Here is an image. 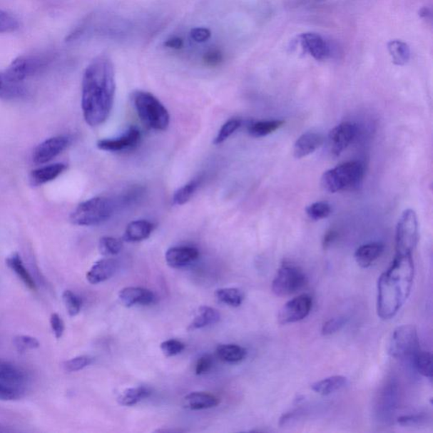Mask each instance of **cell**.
Listing matches in <instances>:
<instances>
[{
	"mask_svg": "<svg viewBox=\"0 0 433 433\" xmlns=\"http://www.w3.org/2000/svg\"><path fill=\"white\" fill-rule=\"evenodd\" d=\"M116 90L113 62L100 56L86 67L82 79L81 108L84 118L91 126H98L111 116Z\"/></svg>",
	"mask_w": 433,
	"mask_h": 433,
	"instance_id": "6da1fadb",
	"label": "cell"
},
{
	"mask_svg": "<svg viewBox=\"0 0 433 433\" xmlns=\"http://www.w3.org/2000/svg\"><path fill=\"white\" fill-rule=\"evenodd\" d=\"M412 255H396L380 276L377 285V314L389 320L398 313L409 297L414 280Z\"/></svg>",
	"mask_w": 433,
	"mask_h": 433,
	"instance_id": "7a4b0ae2",
	"label": "cell"
},
{
	"mask_svg": "<svg viewBox=\"0 0 433 433\" xmlns=\"http://www.w3.org/2000/svg\"><path fill=\"white\" fill-rule=\"evenodd\" d=\"M364 175L365 168L361 162H346L322 175V188L330 193L353 190L362 184Z\"/></svg>",
	"mask_w": 433,
	"mask_h": 433,
	"instance_id": "3957f363",
	"label": "cell"
},
{
	"mask_svg": "<svg viewBox=\"0 0 433 433\" xmlns=\"http://www.w3.org/2000/svg\"><path fill=\"white\" fill-rule=\"evenodd\" d=\"M133 103L141 122L154 131H165L170 125V113L154 95L143 91L133 94Z\"/></svg>",
	"mask_w": 433,
	"mask_h": 433,
	"instance_id": "277c9868",
	"label": "cell"
},
{
	"mask_svg": "<svg viewBox=\"0 0 433 433\" xmlns=\"http://www.w3.org/2000/svg\"><path fill=\"white\" fill-rule=\"evenodd\" d=\"M113 200L98 197L81 203L71 213V221L76 225L94 226L109 220L116 210Z\"/></svg>",
	"mask_w": 433,
	"mask_h": 433,
	"instance_id": "5b68a950",
	"label": "cell"
},
{
	"mask_svg": "<svg viewBox=\"0 0 433 433\" xmlns=\"http://www.w3.org/2000/svg\"><path fill=\"white\" fill-rule=\"evenodd\" d=\"M307 285V277L293 263L285 262L277 270L272 281V290L277 296H289L297 293Z\"/></svg>",
	"mask_w": 433,
	"mask_h": 433,
	"instance_id": "8992f818",
	"label": "cell"
},
{
	"mask_svg": "<svg viewBox=\"0 0 433 433\" xmlns=\"http://www.w3.org/2000/svg\"><path fill=\"white\" fill-rule=\"evenodd\" d=\"M420 350L416 327L402 325L396 328L389 343L391 357L399 360L414 359Z\"/></svg>",
	"mask_w": 433,
	"mask_h": 433,
	"instance_id": "52a82bcc",
	"label": "cell"
},
{
	"mask_svg": "<svg viewBox=\"0 0 433 433\" xmlns=\"http://www.w3.org/2000/svg\"><path fill=\"white\" fill-rule=\"evenodd\" d=\"M396 253L412 255L418 240V220L413 209H407L401 215L396 228Z\"/></svg>",
	"mask_w": 433,
	"mask_h": 433,
	"instance_id": "ba28073f",
	"label": "cell"
},
{
	"mask_svg": "<svg viewBox=\"0 0 433 433\" xmlns=\"http://www.w3.org/2000/svg\"><path fill=\"white\" fill-rule=\"evenodd\" d=\"M49 56L44 54H29L18 57L7 68L4 75L9 80L22 83V81L38 74L48 66Z\"/></svg>",
	"mask_w": 433,
	"mask_h": 433,
	"instance_id": "9c48e42d",
	"label": "cell"
},
{
	"mask_svg": "<svg viewBox=\"0 0 433 433\" xmlns=\"http://www.w3.org/2000/svg\"><path fill=\"white\" fill-rule=\"evenodd\" d=\"M399 402L398 385L394 381L387 382L378 393L376 414L378 420L387 423L393 419Z\"/></svg>",
	"mask_w": 433,
	"mask_h": 433,
	"instance_id": "30bf717a",
	"label": "cell"
},
{
	"mask_svg": "<svg viewBox=\"0 0 433 433\" xmlns=\"http://www.w3.org/2000/svg\"><path fill=\"white\" fill-rule=\"evenodd\" d=\"M312 307V296L307 294L300 295L289 300L280 309L277 320L282 325L302 321L311 312Z\"/></svg>",
	"mask_w": 433,
	"mask_h": 433,
	"instance_id": "8fae6325",
	"label": "cell"
},
{
	"mask_svg": "<svg viewBox=\"0 0 433 433\" xmlns=\"http://www.w3.org/2000/svg\"><path fill=\"white\" fill-rule=\"evenodd\" d=\"M357 133L358 127L352 122H343L335 126L328 136L331 153L339 157L353 143Z\"/></svg>",
	"mask_w": 433,
	"mask_h": 433,
	"instance_id": "7c38bea8",
	"label": "cell"
},
{
	"mask_svg": "<svg viewBox=\"0 0 433 433\" xmlns=\"http://www.w3.org/2000/svg\"><path fill=\"white\" fill-rule=\"evenodd\" d=\"M70 139L67 136H59L49 138L41 143L34 150L33 159L36 164H44L56 158L67 148Z\"/></svg>",
	"mask_w": 433,
	"mask_h": 433,
	"instance_id": "4fadbf2b",
	"label": "cell"
},
{
	"mask_svg": "<svg viewBox=\"0 0 433 433\" xmlns=\"http://www.w3.org/2000/svg\"><path fill=\"white\" fill-rule=\"evenodd\" d=\"M141 139V132L136 127H131L117 138L103 139L98 141V148L107 152H122L136 147Z\"/></svg>",
	"mask_w": 433,
	"mask_h": 433,
	"instance_id": "5bb4252c",
	"label": "cell"
},
{
	"mask_svg": "<svg viewBox=\"0 0 433 433\" xmlns=\"http://www.w3.org/2000/svg\"><path fill=\"white\" fill-rule=\"evenodd\" d=\"M300 46L305 53L317 61H325L330 56V48L321 35L305 33L299 36Z\"/></svg>",
	"mask_w": 433,
	"mask_h": 433,
	"instance_id": "9a60e30c",
	"label": "cell"
},
{
	"mask_svg": "<svg viewBox=\"0 0 433 433\" xmlns=\"http://www.w3.org/2000/svg\"><path fill=\"white\" fill-rule=\"evenodd\" d=\"M199 255L198 249L194 246H175L167 250L165 260L168 266L173 268H181L197 261Z\"/></svg>",
	"mask_w": 433,
	"mask_h": 433,
	"instance_id": "2e32d148",
	"label": "cell"
},
{
	"mask_svg": "<svg viewBox=\"0 0 433 433\" xmlns=\"http://www.w3.org/2000/svg\"><path fill=\"white\" fill-rule=\"evenodd\" d=\"M118 299L126 307L136 305H148L155 302V295L151 290L141 287H126L118 293Z\"/></svg>",
	"mask_w": 433,
	"mask_h": 433,
	"instance_id": "e0dca14e",
	"label": "cell"
},
{
	"mask_svg": "<svg viewBox=\"0 0 433 433\" xmlns=\"http://www.w3.org/2000/svg\"><path fill=\"white\" fill-rule=\"evenodd\" d=\"M118 263L115 259L103 258L99 260L86 273V280L92 285L106 281L117 271Z\"/></svg>",
	"mask_w": 433,
	"mask_h": 433,
	"instance_id": "ac0fdd59",
	"label": "cell"
},
{
	"mask_svg": "<svg viewBox=\"0 0 433 433\" xmlns=\"http://www.w3.org/2000/svg\"><path fill=\"white\" fill-rule=\"evenodd\" d=\"M26 382L25 372L15 365L0 361V384L24 391Z\"/></svg>",
	"mask_w": 433,
	"mask_h": 433,
	"instance_id": "d6986e66",
	"label": "cell"
},
{
	"mask_svg": "<svg viewBox=\"0 0 433 433\" xmlns=\"http://www.w3.org/2000/svg\"><path fill=\"white\" fill-rule=\"evenodd\" d=\"M323 136L316 132H305L296 140L294 145L295 158H303L316 151L323 143Z\"/></svg>",
	"mask_w": 433,
	"mask_h": 433,
	"instance_id": "ffe728a7",
	"label": "cell"
},
{
	"mask_svg": "<svg viewBox=\"0 0 433 433\" xmlns=\"http://www.w3.org/2000/svg\"><path fill=\"white\" fill-rule=\"evenodd\" d=\"M384 245L380 243H372L360 246L355 253V259L360 267L367 268L381 257Z\"/></svg>",
	"mask_w": 433,
	"mask_h": 433,
	"instance_id": "44dd1931",
	"label": "cell"
},
{
	"mask_svg": "<svg viewBox=\"0 0 433 433\" xmlns=\"http://www.w3.org/2000/svg\"><path fill=\"white\" fill-rule=\"evenodd\" d=\"M220 400L211 394L204 392H193L185 396L182 401L184 408L191 410L210 409L217 407Z\"/></svg>",
	"mask_w": 433,
	"mask_h": 433,
	"instance_id": "7402d4cb",
	"label": "cell"
},
{
	"mask_svg": "<svg viewBox=\"0 0 433 433\" xmlns=\"http://www.w3.org/2000/svg\"><path fill=\"white\" fill-rule=\"evenodd\" d=\"M66 164L54 163L51 165L36 168L31 173L30 183L33 186L46 184L49 181L56 180L66 170Z\"/></svg>",
	"mask_w": 433,
	"mask_h": 433,
	"instance_id": "603a6c76",
	"label": "cell"
},
{
	"mask_svg": "<svg viewBox=\"0 0 433 433\" xmlns=\"http://www.w3.org/2000/svg\"><path fill=\"white\" fill-rule=\"evenodd\" d=\"M153 229V223L148 220L132 221L127 225L123 240L126 243H139L149 238Z\"/></svg>",
	"mask_w": 433,
	"mask_h": 433,
	"instance_id": "cb8c5ba5",
	"label": "cell"
},
{
	"mask_svg": "<svg viewBox=\"0 0 433 433\" xmlns=\"http://www.w3.org/2000/svg\"><path fill=\"white\" fill-rule=\"evenodd\" d=\"M7 266L16 273L18 277L31 290L36 291V285L33 276L24 265V262L18 253H14L6 260Z\"/></svg>",
	"mask_w": 433,
	"mask_h": 433,
	"instance_id": "d4e9b609",
	"label": "cell"
},
{
	"mask_svg": "<svg viewBox=\"0 0 433 433\" xmlns=\"http://www.w3.org/2000/svg\"><path fill=\"white\" fill-rule=\"evenodd\" d=\"M347 384V377L344 376H332L314 382L312 384V389L317 394L325 396L343 389Z\"/></svg>",
	"mask_w": 433,
	"mask_h": 433,
	"instance_id": "484cf974",
	"label": "cell"
},
{
	"mask_svg": "<svg viewBox=\"0 0 433 433\" xmlns=\"http://www.w3.org/2000/svg\"><path fill=\"white\" fill-rule=\"evenodd\" d=\"M220 314L218 310L209 307H200L198 315L189 326V330H199L205 327L216 325L220 321Z\"/></svg>",
	"mask_w": 433,
	"mask_h": 433,
	"instance_id": "4316f807",
	"label": "cell"
},
{
	"mask_svg": "<svg viewBox=\"0 0 433 433\" xmlns=\"http://www.w3.org/2000/svg\"><path fill=\"white\" fill-rule=\"evenodd\" d=\"M216 353L221 361L227 363L243 362L248 355V352L243 346L234 344L218 345Z\"/></svg>",
	"mask_w": 433,
	"mask_h": 433,
	"instance_id": "83f0119b",
	"label": "cell"
},
{
	"mask_svg": "<svg viewBox=\"0 0 433 433\" xmlns=\"http://www.w3.org/2000/svg\"><path fill=\"white\" fill-rule=\"evenodd\" d=\"M285 125L281 120L262 121L253 123L248 127V133L253 138H261L273 133Z\"/></svg>",
	"mask_w": 433,
	"mask_h": 433,
	"instance_id": "f1b7e54d",
	"label": "cell"
},
{
	"mask_svg": "<svg viewBox=\"0 0 433 433\" xmlns=\"http://www.w3.org/2000/svg\"><path fill=\"white\" fill-rule=\"evenodd\" d=\"M25 93L22 83L9 80L4 73H0V98L14 99L21 98Z\"/></svg>",
	"mask_w": 433,
	"mask_h": 433,
	"instance_id": "f546056e",
	"label": "cell"
},
{
	"mask_svg": "<svg viewBox=\"0 0 433 433\" xmlns=\"http://www.w3.org/2000/svg\"><path fill=\"white\" fill-rule=\"evenodd\" d=\"M152 392L146 387H136L127 389L118 398V403L124 407H132L141 402V400L148 399Z\"/></svg>",
	"mask_w": 433,
	"mask_h": 433,
	"instance_id": "4dcf8cb0",
	"label": "cell"
},
{
	"mask_svg": "<svg viewBox=\"0 0 433 433\" xmlns=\"http://www.w3.org/2000/svg\"><path fill=\"white\" fill-rule=\"evenodd\" d=\"M387 49L393 62L397 66H404L410 58V49L409 45L400 40L390 41L387 44Z\"/></svg>",
	"mask_w": 433,
	"mask_h": 433,
	"instance_id": "1f68e13d",
	"label": "cell"
},
{
	"mask_svg": "<svg viewBox=\"0 0 433 433\" xmlns=\"http://www.w3.org/2000/svg\"><path fill=\"white\" fill-rule=\"evenodd\" d=\"M216 297L221 303L232 307H238L243 304L245 295L237 288H223L216 291Z\"/></svg>",
	"mask_w": 433,
	"mask_h": 433,
	"instance_id": "d6a6232c",
	"label": "cell"
},
{
	"mask_svg": "<svg viewBox=\"0 0 433 433\" xmlns=\"http://www.w3.org/2000/svg\"><path fill=\"white\" fill-rule=\"evenodd\" d=\"M200 181H202V179L197 178V179L190 180L189 183L178 189L174 194V197H173V203L175 205H178V206H181V205L188 203L191 198L193 197L195 191L198 190Z\"/></svg>",
	"mask_w": 433,
	"mask_h": 433,
	"instance_id": "836d02e7",
	"label": "cell"
},
{
	"mask_svg": "<svg viewBox=\"0 0 433 433\" xmlns=\"http://www.w3.org/2000/svg\"><path fill=\"white\" fill-rule=\"evenodd\" d=\"M100 253L106 257L116 256L123 249V243L115 237L106 236L100 239L98 243Z\"/></svg>",
	"mask_w": 433,
	"mask_h": 433,
	"instance_id": "e575fe53",
	"label": "cell"
},
{
	"mask_svg": "<svg viewBox=\"0 0 433 433\" xmlns=\"http://www.w3.org/2000/svg\"><path fill=\"white\" fill-rule=\"evenodd\" d=\"M305 213H307L310 220L314 221L322 220L331 215L332 207L330 203L326 202H317L309 205L305 209Z\"/></svg>",
	"mask_w": 433,
	"mask_h": 433,
	"instance_id": "d590c367",
	"label": "cell"
},
{
	"mask_svg": "<svg viewBox=\"0 0 433 433\" xmlns=\"http://www.w3.org/2000/svg\"><path fill=\"white\" fill-rule=\"evenodd\" d=\"M432 354L426 352H419L414 357V366L419 373L424 377L432 378Z\"/></svg>",
	"mask_w": 433,
	"mask_h": 433,
	"instance_id": "8d00e7d4",
	"label": "cell"
},
{
	"mask_svg": "<svg viewBox=\"0 0 433 433\" xmlns=\"http://www.w3.org/2000/svg\"><path fill=\"white\" fill-rule=\"evenodd\" d=\"M63 302L71 317L78 315L82 307V300L71 290H66L62 295Z\"/></svg>",
	"mask_w": 433,
	"mask_h": 433,
	"instance_id": "74e56055",
	"label": "cell"
},
{
	"mask_svg": "<svg viewBox=\"0 0 433 433\" xmlns=\"http://www.w3.org/2000/svg\"><path fill=\"white\" fill-rule=\"evenodd\" d=\"M241 126V121L239 118H231L228 121L225 125L221 127L220 131L214 139L213 143L215 145L221 144L228 138H230L235 132Z\"/></svg>",
	"mask_w": 433,
	"mask_h": 433,
	"instance_id": "f35d334b",
	"label": "cell"
},
{
	"mask_svg": "<svg viewBox=\"0 0 433 433\" xmlns=\"http://www.w3.org/2000/svg\"><path fill=\"white\" fill-rule=\"evenodd\" d=\"M14 345L20 353L26 352L27 350H36L40 347L38 340L29 335H18L13 340Z\"/></svg>",
	"mask_w": 433,
	"mask_h": 433,
	"instance_id": "ab89813d",
	"label": "cell"
},
{
	"mask_svg": "<svg viewBox=\"0 0 433 433\" xmlns=\"http://www.w3.org/2000/svg\"><path fill=\"white\" fill-rule=\"evenodd\" d=\"M93 362V358L88 355H81L63 362V368L68 372H76L88 367Z\"/></svg>",
	"mask_w": 433,
	"mask_h": 433,
	"instance_id": "60d3db41",
	"label": "cell"
},
{
	"mask_svg": "<svg viewBox=\"0 0 433 433\" xmlns=\"http://www.w3.org/2000/svg\"><path fill=\"white\" fill-rule=\"evenodd\" d=\"M348 318L345 316L337 317L330 319L325 323V325L322 328V335H331L335 334V332L340 331L343 327L346 322H347Z\"/></svg>",
	"mask_w": 433,
	"mask_h": 433,
	"instance_id": "b9f144b4",
	"label": "cell"
},
{
	"mask_svg": "<svg viewBox=\"0 0 433 433\" xmlns=\"http://www.w3.org/2000/svg\"><path fill=\"white\" fill-rule=\"evenodd\" d=\"M19 29V24L15 17L6 11L0 10V34L11 33Z\"/></svg>",
	"mask_w": 433,
	"mask_h": 433,
	"instance_id": "7bdbcfd3",
	"label": "cell"
},
{
	"mask_svg": "<svg viewBox=\"0 0 433 433\" xmlns=\"http://www.w3.org/2000/svg\"><path fill=\"white\" fill-rule=\"evenodd\" d=\"M161 348L164 355H166L167 357H171L183 352L185 345L179 340H168L163 342Z\"/></svg>",
	"mask_w": 433,
	"mask_h": 433,
	"instance_id": "ee69618b",
	"label": "cell"
},
{
	"mask_svg": "<svg viewBox=\"0 0 433 433\" xmlns=\"http://www.w3.org/2000/svg\"><path fill=\"white\" fill-rule=\"evenodd\" d=\"M428 420L427 416L424 414H409V416L401 417L398 422L402 426H419L426 423Z\"/></svg>",
	"mask_w": 433,
	"mask_h": 433,
	"instance_id": "f6af8a7d",
	"label": "cell"
},
{
	"mask_svg": "<svg viewBox=\"0 0 433 433\" xmlns=\"http://www.w3.org/2000/svg\"><path fill=\"white\" fill-rule=\"evenodd\" d=\"M24 391L0 384V400H16L22 397Z\"/></svg>",
	"mask_w": 433,
	"mask_h": 433,
	"instance_id": "bcb514c9",
	"label": "cell"
},
{
	"mask_svg": "<svg viewBox=\"0 0 433 433\" xmlns=\"http://www.w3.org/2000/svg\"><path fill=\"white\" fill-rule=\"evenodd\" d=\"M50 326L56 339H61L65 332V322L57 313H52L50 317Z\"/></svg>",
	"mask_w": 433,
	"mask_h": 433,
	"instance_id": "7dc6e473",
	"label": "cell"
},
{
	"mask_svg": "<svg viewBox=\"0 0 433 433\" xmlns=\"http://www.w3.org/2000/svg\"><path fill=\"white\" fill-rule=\"evenodd\" d=\"M213 366V360L211 355H205L199 358L195 365V375H203L211 370Z\"/></svg>",
	"mask_w": 433,
	"mask_h": 433,
	"instance_id": "c3c4849f",
	"label": "cell"
},
{
	"mask_svg": "<svg viewBox=\"0 0 433 433\" xmlns=\"http://www.w3.org/2000/svg\"><path fill=\"white\" fill-rule=\"evenodd\" d=\"M223 54L218 49L209 50L204 54L203 61L208 66L215 67L223 61Z\"/></svg>",
	"mask_w": 433,
	"mask_h": 433,
	"instance_id": "681fc988",
	"label": "cell"
},
{
	"mask_svg": "<svg viewBox=\"0 0 433 433\" xmlns=\"http://www.w3.org/2000/svg\"><path fill=\"white\" fill-rule=\"evenodd\" d=\"M211 31L204 27H197L190 31V36L195 42L205 43L211 38Z\"/></svg>",
	"mask_w": 433,
	"mask_h": 433,
	"instance_id": "f907efd6",
	"label": "cell"
},
{
	"mask_svg": "<svg viewBox=\"0 0 433 433\" xmlns=\"http://www.w3.org/2000/svg\"><path fill=\"white\" fill-rule=\"evenodd\" d=\"M164 46L172 49H180L184 46V42L179 36H172L164 42Z\"/></svg>",
	"mask_w": 433,
	"mask_h": 433,
	"instance_id": "816d5d0a",
	"label": "cell"
},
{
	"mask_svg": "<svg viewBox=\"0 0 433 433\" xmlns=\"http://www.w3.org/2000/svg\"><path fill=\"white\" fill-rule=\"evenodd\" d=\"M337 236H338V234H337V232L335 230H330L327 232L322 240L323 248L327 249L330 248V246L335 243V240L337 239Z\"/></svg>",
	"mask_w": 433,
	"mask_h": 433,
	"instance_id": "f5cc1de1",
	"label": "cell"
}]
</instances>
